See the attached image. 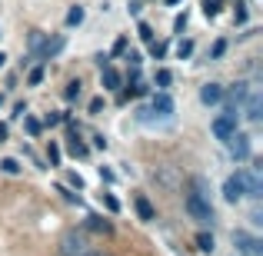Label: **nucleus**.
I'll return each mask as SVG.
<instances>
[{"label":"nucleus","mask_w":263,"mask_h":256,"mask_svg":"<svg viewBox=\"0 0 263 256\" xmlns=\"http://www.w3.org/2000/svg\"><path fill=\"white\" fill-rule=\"evenodd\" d=\"M183 206H186V213H190L197 223H213V206H210V196H203V193H197L190 186V193H186V200H183Z\"/></svg>","instance_id":"1"},{"label":"nucleus","mask_w":263,"mask_h":256,"mask_svg":"<svg viewBox=\"0 0 263 256\" xmlns=\"http://www.w3.org/2000/svg\"><path fill=\"white\" fill-rule=\"evenodd\" d=\"M90 253V240L84 230H67L60 237V256H87Z\"/></svg>","instance_id":"2"},{"label":"nucleus","mask_w":263,"mask_h":256,"mask_svg":"<svg viewBox=\"0 0 263 256\" xmlns=\"http://www.w3.org/2000/svg\"><path fill=\"white\" fill-rule=\"evenodd\" d=\"M227 150H230L233 160H250V136L240 133V130H233V133L227 136Z\"/></svg>","instance_id":"3"},{"label":"nucleus","mask_w":263,"mask_h":256,"mask_svg":"<svg viewBox=\"0 0 263 256\" xmlns=\"http://www.w3.org/2000/svg\"><path fill=\"white\" fill-rule=\"evenodd\" d=\"M233 246H237V253H243V256H263V243L257 237H250V233H243V230L233 233Z\"/></svg>","instance_id":"4"},{"label":"nucleus","mask_w":263,"mask_h":256,"mask_svg":"<svg viewBox=\"0 0 263 256\" xmlns=\"http://www.w3.org/2000/svg\"><path fill=\"white\" fill-rule=\"evenodd\" d=\"M237 120H240V113H237V110H230V107H227V113L213 120V133H217L220 140H227V136H230L233 130H237Z\"/></svg>","instance_id":"5"},{"label":"nucleus","mask_w":263,"mask_h":256,"mask_svg":"<svg viewBox=\"0 0 263 256\" xmlns=\"http://www.w3.org/2000/svg\"><path fill=\"white\" fill-rule=\"evenodd\" d=\"M243 103H247V120H250V123H260V116H263V96H260V87H250V90H247Z\"/></svg>","instance_id":"6"},{"label":"nucleus","mask_w":263,"mask_h":256,"mask_svg":"<svg viewBox=\"0 0 263 256\" xmlns=\"http://www.w3.org/2000/svg\"><path fill=\"white\" fill-rule=\"evenodd\" d=\"M240 196H247L243 193V173H233V176H227V183H223V200L227 203H237Z\"/></svg>","instance_id":"7"},{"label":"nucleus","mask_w":263,"mask_h":256,"mask_svg":"<svg viewBox=\"0 0 263 256\" xmlns=\"http://www.w3.org/2000/svg\"><path fill=\"white\" fill-rule=\"evenodd\" d=\"M150 110H154L157 116H170V113H174V100H170V93H157L154 100H150Z\"/></svg>","instance_id":"8"},{"label":"nucleus","mask_w":263,"mask_h":256,"mask_svg":"<svg viewBox=\"0 0 263 256\" xmlns=\"http://www.w3.org/2000/svg\"><path fill=\"white\" fill-rule=\"evenodd\" d=\"M200 100H203L206 107L220 103V100H223V87H220V84H203V87H200Z\"/></svg>","instance_id":"9"},{"label":"nucleus","mask_w":263,"mask_h":256,"mask_svg":"<svg viewBox=\"0 0 263 256\" xmlns=\"http://www.w3.org/2000/svg\"><path fill=\"white\" fill-rule=\"evenodd\" d=\"M60 50H64V37H53V40H44V47L37 50V57L40 60H50V57H57Z\"/></svg>","instance_id":"10"},{"label":"nucleus","mask_w":263,"mask_h":256,"mask_svg":"<svg viewBox=\"0 0 263 256\" xmlns=\"http://www.w3.org/2000/svg\"><path fill=\"white\" fill-rule=\"evenodd\" d=\"M100 80H103V87H107V90H117V87L123 84V77H120V73H117L110 64H107V67H100Z\"/></svg>","instance_id":"11"},{"label":"nucleus","mask_w":263,"mask_h":256,"mask_svg":"<svg viewBox=\"0 0 263 256\" xmlns=\"http://www.w3.org/2000/svg\"><path fill=\"white\" fill-rule=\"evenodd\" d=\"M247 90H250V84H233V90H230V110H237L240 103H243V96H247Z\"/></svg>","instance_id":"12"},{"label":"nucleus","mask_w":263,"mask_h":256,"mask_svg":"<svg viewBox=\"0 0 263 256\" xmlns=\"http://www.w3.org/2000/svg\"><path fill=\"white\" fill-rule=\"evenodd\" d=\"M87 230H93V233H110L114 226H110V220H103V216H87Z\"/></svg>","instance_id":"13"},{"label":"nucleus","mask_w":263,"mask_h":256,"mask_svg":"<svg viewBox=\"0 0 263 256\" xmlns=\"http://www.w3.org/2000/svg\"><path fill=\"white\" fill-rule=\"evenodd\" d=\"M137 213H140V220H157V213H154L147 196H137Z\"/></svg>","instance_id":"14"},{"label":"nucleus","mask_w":263,"mask_h":256,"mask_svg":"<svg viewBox=\"0 0 263 256\" xmlns=\"http://www.w3.org/2000/svg\"><path fill=\"white\" fill-rule=\"evenodd\" d=\"M84 24V7H70L67 10V27H80Z\"/></svg>","instance_id":"15"},{"label":"nucleus","mask_w":263,"mask_h":256,"mask_svg":"<svg viewBox=\"0 0 263 256\" xmlns=\"http://www.w3.org/2000/svg\"><path fill=\"white\" fill-rule=\"evenodd\" d=\"M0 170L10 173V176H17V173H20V160H13V156H4V160H0Z\"/></svg>","instance_id":"16"},{"label":"nucleus","mask_w":263,"mask_h":256,"mask_svg":"<svg viewBox=\"0 0 263 256\" xmlns=\"http://www.w3.org/2000/svg\"><path fill=\"white\" fill-rule=\"evenodd\" d=\"M197 250L213 253V237H210V233H197Z\"/></svg>","instance_id":"17"},{"label":"nucleus","mask_w":263,"mask_h":256,"mask_svg":"<svg viewBox=\"0 0 263 256\" xmlns=\"http://www.w3.org/2000/svg\"><path fill=\"white\" fill-rule=\"evenodd\" d=\"M44 40H47V37H44V30H30V40H27V44H30V50L37 53L40 47H44Z\"/></svg>","instance_id":"18"},{"label":"nucleus","mask_w":263,"mask_h":256,"mask_svg":"<svg viewBox=\"0 0 263 256\" xmlns=\"http://www.w3.org/2000/svg\"><path fill=\"white\" fill-rule=\"evenodd\" d=\"M70 153H73V156H87L90 147H87V143H80L77 136H70Z\"/></svg>","instance_id":"19"},{"label":"nucleus","mask_w":263,"mask_h":256,"mask_svg":"<svg viewBox=\"0 0 263 256\" xmlns=\"http://www.w3.org/2000/svg\"><path fill=\"white\" fill-rule=\"evenodd\" d=\"M190 53H193V40H180L177 44V57L183 60V57H190Z\"/></svg>","instance_id":"20"},{"label":"nucleus","mask_w":263,"mask_h":256,"mask_svg":"<svg viewBox=\"0 0 263 256\" xmlns=\"http://www.w3.org/2000/svg\"><path fill=\"white\" fill-rule=\"evenodd\" d=\"M24 116H27V113H24ZM40 130H44V123L33 120V116H27V133H30V136H40Z\"/></svg>","instance_id":"21"},{"label":"nucleus","mask_w":263,"mask_h":256,"mask_svg":"<svg viewBox=\"0 0 263 256\" xmlns=\"http://www.w3.org/2000/svg\"><path fill=\"white\" fill-rule=\"evenodd\" d=\"M174 84V73L170 70H157V87H170Z\"/></svg>","instance_id":"22"},{"label":"nucleus","mask_w":263,"mask_h":256,"mask_svg":"<svg viewBox=\"0 0 263 256\" xmlns=\"http://www.w3.org/2000/svg\"><path fill=\"white\" fill-rule=\"evenodd\" d=\"M47 160H50V167H57V163H60V147H57V143L47 147Z\"/></svg>","instance_id":"23"},{"label":"nucleus","mask_w":263,"mask_h":256,"mask_svg":"<svg viewBox=\"0 0 263 256\" xmlns=\"http://www.w3.org/2000/svg\"><path fill=\"white\" fill-rule=\"evenodd\" d=\"M203 13L206 17H217L220 13V0H203Z\"/></svg>","instance_id":"24"},{"label":"nucleus","mask_w":263,"mask_h":256,"mask_svg":"<svg viewBox=\"0 0 263 256\" xmlns=\"http://www.w3.org/2000/svg\"><path fill=\"white\" fill-rule=\"evenodd\" d=\"M64 96H67V100H77V96H80V80H73V84H67Z\"/></svg>","instance_id":"25"},{"label":"nucleus","mask_w":263,"mask_h":256,"mask_svg":"<svg viewBox=\"0 0 263 256\" xmlns=\"http://www.w3.org/2000/svg\"><path fill=\"white\" fill-rule=\"evenodd\" d=\"M27 80H30V87L44 84V67H33V70H30V77H27Z\"/></svg>","instance_id":"26"},{"label":"nucleus","mask_w":263,"mask_h":256,"mask_svg":"<svg viewBox=\"0 0 263 256\" xmlns=\"http://www.w3.org/2000/svg\"><path fill=\"white\" fill-rule=\"evenodd\" d=\"M233 17H237V24H247V4H243V0H237V10H233Z\"/></svg>","instance_id":"27"},{"label":"nucleus","mask_w":263,"mask_h":256,"mask_svg":"<svg viewBox=\"0 0 263 256\" xmlns=\"http://www.w3.org/2000/svg\"><path fill=\"white\" fill-rule=\"evenodd\" d=\"M140 40H143V44H150V40H154V30H150L147 24H140Z\"/></svg>","instance_id":"28"},{"label":"nucleus","mask_w":263,"mask_h":256,"mask_svg":"<svg viewBox=\"0 0 263 256\" xmlns=\"http://www.w3.org/2000/svg\"><path fill=\"white\" fill-rule=\"evenodd\" d=\"M163 50H167V47H163V44H154V40H150V53H154V57H157V60H160V57H163Z\"/></svg>","instance_id":"29"},{"label":"nucleus","mask_w":263,"mask_h":256,"mask_svg":"<svg viewBox=\"0 0 263 256\" xmlns=\"http://www.w3.org/2000/svg\"><path fill=\"white\" fill-rule=\"evenodd\" d=\"M100 180H107V183H114V180H117V173H114V170H107V167H100Z\"/></svg>","instance_id":"30"},{"label":"nucleus","mask_w":263,"mask_h":256,"mask_svg":"<svg viewBox=\"0 0 263 256\" xmlns=\"http://www.w3.org/2000/svg\"><path fill=\"white\" fill-rule=\"evenodd\" d=\"M60 120H64V116H60V113H47V120H44V123H47V127H57Z\"/></svg>","instance_id":"31"},{"label":"nucleus","mask_w":263,"mask_h":256,"mask_svg":"<svg viewBox=\"0 0 263 256\" xmlns=\"http://www.w3.org/2000/svg\"><path fill=\"white\" fill-rule=\"evenodd\" d=\"M93 147H97V150H107V136L97 133V136H93Z\"/></svg>","instance_id":"32"},{"label":"nucleus","mask_w":263,"mask_h":256,"mask_svg":"<svg viewBox=\"0 0 263 256\" xmlns=\"http://www.w3.org/2000/svg\"><path fill=\"white\" fill-rule=\"evenodd\" d=\"M103 203H107V210H110V213H117V210H120V203H117L114 196H103Z\"/></svg>","instance_id":"33"},{"label":"nucleus","mask_w":263,"mask_h":256,"mask_svg":"<svg viewBox=\"0 0 263 256\" xmlns=\"http://www.w3.org/2000/svg\"><path fill=\"white\" fill-rule=\"evenodd\" d=\"M100 110H103V100H100V96H97V100H90V113H100Z\"/></svg>","instance_id":"34"},{"label":"nucleus","mask_w":263,"mask_h":256,"mask_svg":"<svg viewBox=\"0 0 263 256\" xmlns=\"http://www.w3.org/2000/svg\"><path fill=\"white\" fill-rule=\"evenodd\" d=\"M183 27H186V13H180V17L174 20V30H183Z\"/></svg>","instance_id":"35"},{"label":"nucleus","mask_w":263,"mask_h":256,"mask_svg":"<svg viewBox=\"0 0 263 256\" xmlns=\"http://www.w3.org/2000/svg\"><path fill=\"white\" fill-rule=\"evenodd\" d=\"M223 50H227V44H223V40H217V44H213V57H220Z\"/></svg>","instance_id":"36"},{"label":"nucleus","mask_w":263,"mask_h":256,"mask_svg":"<svg viewBox=\"0 0 263 256\" xmlns=\"http://www.w3.org/2000/svg\"><path fill=\"white\" fill-rule=\"evenodd\" d=\"M70 186H77V190H84V180H80L77 173H70Z\"/></svg>","instance_id":"37"},{"label":"nucleus","mask_w":263,"mask_h":256,"mask_svg":"<svg viewBox=\"0 0 263 256\" xmlns=\"http://www.w3.org/2000/svg\"><path fill=\"white\" fill-rule=\"evenodd\" d=\"M4 60H7V57H4V53H0V67H4Z\"/></svg>","instance_id":"38"},{"label":"nucleus","mask_w":263,"mask_h":256,"mask_svg":"<svg viewBox=\"0 0 263 256\" xmlns=\"http://www.w3.org/2000/svg\"><path fill=\"white\" fill-rule=\"evenodd\" d=\"M87 256H100V253H93V250H90V253H87Z\"/></svg>","instance_id":"39"}]
</instances>
